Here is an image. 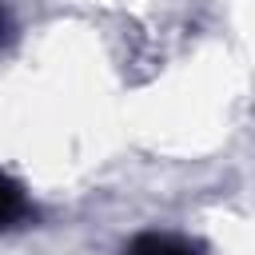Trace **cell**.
<instances>
[{
    "mask_svg": "<svg viewBox=\"0 0 255 255\" xmlns=\"http://www.w3.org/2000/svg\"><path fill=\"white\" fill-rule=\"evenodd\" d=\"M131 255H199V251L175 235H139L131 243Z\"/></svg>",
    "mask_w": 255,
    "mask_h": 255,
    "instance_id": "1",
    "label": "cell"
},
{
    "mask_svg": "<svg viewBox=\"0 0 255 255\" xmlns=\"http://www.w3.org/2000/svg\"><path fill=\"white\" fill-rule=\"evenodd\" d=\"M24 211H28V203H24L20 187H16L12 179H4V175H0V227L16 223V219H20Z\"/></svg>",
    "mask_w": 255,
    "mask_h": 255,
    "instance_id": "2",
    "label": "cell"
}]
</instances>
